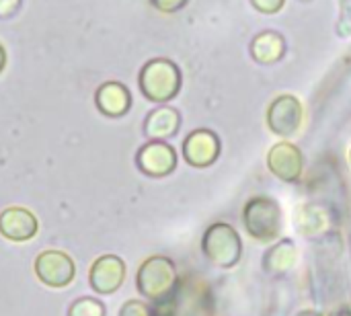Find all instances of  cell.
<instances>
[{
	"label": "cell",
	"instance_id": "11",
	"mask_svg": "<svg viewBox=\"0 0 351 316\" xmlns=\"http://www.w3.org/2000/svg\"><path fill=\"white\" fill-rule=\"evenodd\" d=\"M37 232V218L25 208H6L0 214V234L8 241L23 243Z\"/></svg>",
	"mask_w": 351,
	"mask_h": 316
},
{
	"label": "cell",
	"instance_id": "4",
	"mask_svg": "<svg viewBox=\"0 0 351 316\" xmlns=\"http://www.w3.org/2000/svg\"><path fill=\"white\" fill-rule=\"evenodd\" d=\"M202 251L208 261H212L216 267L228 269L234 267L241 259V236L239 232L226 224V222H214L208 226L202 239Z\"/></svg>",
	"mask_w": 351,
	"mask_h": 316
},
{
	"label": "cell",
	"instance_id": "6",
	"mask_svg": "<svg viewBox=\"0 0 351 316\" xmlns=\"http://www.w3.org/2000/svg\"><path fill=\"white\" fill-rule=\"evenodd\" d=\"M136 165L148 177H167L177 167V152L162 140H150L138 150Z\"/></svg>",
	"mask_w": 351,
	"mask_h": 316
},
{
	"label": "cell",
	"instance_id": "2",
	"mask_svg": "<svg viewBox=\"0 0 351 316\" xmlns=\"http://www.w3.org/2000/svg\"><path fill=\"white\" fill-rule=\"evenodd\" d=\"M140 88L146 99L167 103L177 97L181 88V70L167 58H156L144 64L140 72Z\"/></svg>",
	"mask_w": 351,
	"mask_h": 316
},
{
	"label": "cell",
	"instance_id": "19",
	"mask_svg": "<svg viewBox=\"0 0 351 316\" xmlns=\"http://www.w3.org/2000/svg\"><path fill=\"white\" fill-rule=\"evenodd\" d=\"M187 2H189V0H152V4H154L158 10H162V12H177V10H181Z\"/></svg>",
	"mask_w": 351,
	"mask_h": 316
},
{
	"label": "cell",
	"instance_id": "23",
	"mask_svg": "<svg viewBox=\"0 0 351 316\" xmlns=\"http://www.w3.org/2000/svg\"><path fill=\"white\" fill-rule=\"evenodd\" d=\"M350 316H351V311H350Z\"/></svg>",
	"mask_w": 351,
	"mask_h": 316
},
{
	"label": "cell",
	"instance_id": "16",
	"mask_svg": "<svg viewBox=\"0 0 351 316\" xmlns=\"http://www.w3.org/2000/svg\"><path fill=\"white\" fill-rule=\"evenodd\" d=\"M68 316H105V308L101 302H97L93 298H82L72 304Z\"/></svg>",
	"mask_w": 351,
	"mask_h": 316
},
{
	"label": "cell",
	"instance_id": "7",
	"mask_svg": "<svg viewBox=\"0 0 351 316\" xmlns=\"http://www.w3.org/2000/svg\"><path fill=\"white\" fill-rule=\"evenodd\" d=\"M267 167L269 171L286 183H294L300 179L304 169V156L300 148L292 142H278L267 152Z\"/></svg>",
	"mask_w": 351,
	"mask_h": 316
},
{
	"label": "cell",
	"instance_id": "13",
	"mask_svg": "<svg viewBox=\"0 0 351 316\" xmlns=\"http://www.w3.org/2000/svg\"><path fill=\"white\" fill-rule=\"evenodd\" d=\"M181 127V115L175 107H158L148 113L144 121V134L150 140H169L173 138Z\"/></svg>",
	"mask_w": 351,
	"mask_h": 316
},
{
	"label": "cell",
	"instance_id": "9",
	"mask_svg": "<svg viewBox=\"0 0 351 316\" xmlns=\"http://www.w3.org/2000/svg\"><path fill=\"white\" fill-rule=\"evenodd\" d=\"M220 138L212 130H195L183 142V156L191 167L204 169L216 162L220 156Z\"/></svg>",
	"mask_w": 351,
	"mask_h": 316
},
{
	"label": "cell",
	"instance_id": "5",
	"mask_svg": "<svg viewBox=\"0 0 351 316\" xmlns=\"http://www.w3.org/2000/svg\"><path fill=\"white\" fill-rule=\"evenodd\" d=\"M304 121V107L294 95H280L267 109V127L282 138L298 134Z\"/></svg>",
	"mask_w": 351,
	"mask_h": 316
},
{
	"label": "cell",
	"instance_id": "1",
	"mask_svg": "<svg viewBox=\"0 0 351 316\" xmlns=\"http://www.w3.org/2000/svg\"><path fill=\"white\" fill-rule=\"evenodd\" d=\"M243 224L259 243H274L282 232V208L274 197L255 195L245 204Z\"/></svg>",
	"mask_w": 351,
	"mask_h": 316
},
{
	"label": "cell",
	"instance_id": "8",
	"mask_svg": "<svg viewBox=\"0 0 351 316\" xmlns=\"http://www.w3.org/2000/svg\"><path fill=\"white\" fill-rule=\"evenodd\" d=\"M37 278L49 288H64L74 280V261L60 251H45L35 261Z\"/></svg>",
	"mask_w": 351,
	"mask_h": 316
},
{
	"label": "cell",
	"instance_id": "18",
	"mask_svg": "<svg viewBox=\"0 0 351 316\" xmlns=\"http://www.w3.org/2000/svg\"><path fill=\"white\" fill-rule=\"evenodd\" d=\"M284 2L286 0H251V4L259 12H263V14H276V12H280L282 6H284Z\"/></svg>",
	"mask_w": 351,
	"mask_h": 316
},
{
	"label": "cell",
	"instance_id": "3",
	"mask_svg": "<svg viewBox=\"0 0 351 316\" xmlns=\"http://www.w3.org/2000/svg\"><path fill=\"white\" fill-rule=\"evenodd\" d=\"M136 286L140 290L142 296H146L148 300L160 302L165 298H169L177 286V267L169 257L162 255H154L148 257L136 276Z\"/></svg>",
	"mask_w": 351,
	"mask_h": 316
},
{
	"label": "cell",
	"instance_id": "17",
	"mask_svg": "<svg viewBox=\"0 0 351 316\" xmlns=\"http://www.w3.org/2000/svg\"><path fill=\"white\" fill-rule=\"evenodd\" d=\"M119 316H152V311L148 308L146 302H140V300H128L121 311Z\"/></svg>",
	"mask_w": 351,
	"mask_h": 316
},
{
	"label": "cell",
	"instance_id": "10",
	"mask_svg": "<svg viewBox=\"0 0 351 316\" xmlns=\"http://www.w3.org/2000/svg\"><path fill=\"white\" fill-rule=\"evenodd\" d=\"M123 280H125V265L115 255H103L90 267V286L99 294L117 292Z\"/></svg>",
	"mask_w": 351,
	"mask_h": 316
},
{
	"label": "cell",
	"instance_id": "15",
	"mask_svg": "<svg viewBox=\"0 0 351 316\" xmlns=\"http://www.w3.org/2000/svg\"><path fill=\"white\" fill-rule=\"evenodd\" d=\"M286 49H288L286 39L278 31H263V33L255 35V39L251 43V56L259 64L280 62L284 58Z\"/></svg>",
	"mask_w": 351,
	"mask_h": 316
},
{
	"label": "cell",
	"instance_id": "14",
	"mask_svg": "<svg viewBox=\"0 0 351 316\" xmlns=\"http://www.w3.org/2000/svg\"><path fill=\"white\" fill-rule=\"evenodd\" d=\"M298 257V249L290 239H280L278 243H274L265 255H263V269L271 276H282L288 274Z\"/></svg>",
	"mask_w": 351,
	"mask_h": 316
},
{
	"label": "cell",
	"instance_id": "20",
	"mask_svg": "<svg viewBox=\"0 0 351 316\" xmlns=\"http://www.w3.org/2000/svg\"><path fill=\"white\" fill-rule=\"evenodd\" d=\"M21 8V0H0V19L12 16Z\"/></svg>",
	"mask_w": 351,
	"mask_h": 316
},
{
	"label": "cell",
	"instance_id": "12",
	"mask_svg": "<svg viewBox=\"0 0 351 316\" xmlns=\"http://www.w3.org/2000/svg\"><path fill=\"white\" fill-rule=\"evenodd\" d=\"M95 103L99 111L107 117H121L130 111L132 95L121 82H105L97 88Z\"/></svg>",
	"mask_w": 351,
	"mask_h": 316
},
{
	"label": "cell",
	"instance_id": "21",
	"mask_svg": "<svg viewBox=\"0 0 351 316\" xmlns=\"http://www.w3.org/2000/svg\"><path fill=\"white\" fill-rule=\"evenodd\" d=\"M4 64H6V51H4V47H2V43H0V72H2Z\"/></svg>",
	"mask_w": 351,
	"mask_h": 316
},
{
	"label": "cell",
	"instance_id": "22",
	"mask_svg": "<svg viewBox=\"0 0 351 316\" xmlns=\"http://www.w3.org/2000/svg\"><path fill=\"white\" fill-rule=\"evenodd\" d=\"M348 160H350V167H351V150H350V158H348Z\"/></svg>",
	"mask_w": 351,
	"mask_h": 316
}]
</instances>
